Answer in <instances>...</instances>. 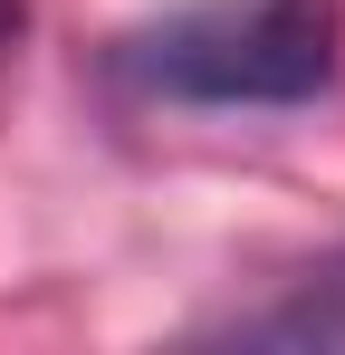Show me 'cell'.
<instances>
[{
	"label": "cell",
	"instance_id": "2",
	"mask_svg": "<svg viewBox=\"0 0 345 355\" xmlns=\"http://www.w3.org/2000/svg\"><path fill=\"white\" fill-rule=\"evenodd\" d=\"M10 29H19V0H0V39H10Z\"/></svg>",
	"mask_w": 345,
	"mask_h": 355
},
{
	"label": "cell",
	"instance_id": "1",
	"mask_svg": "<svg viewBox=\"0 0 345 355\" xmlns=\"http://www.w3.org/2000/svg\"><path fill=\"white\" fill-rule=\"evenodd\" d=\"M115 67L172 106H317L345 67V0H182Z\"/></svg>",
	"mask_w": 345,
	"mask_h": 355
}]
</instances>
